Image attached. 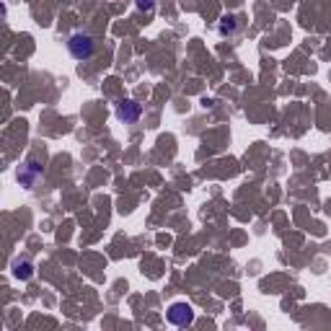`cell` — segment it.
I'll return each mask as SVG.
<instances>
[{"label": "cell", "mask_w": 331, "mask_h": 331, "mask_svg": "<svg viewBox=\"0 0 331 331\" xmlns=\"http://www.w3.org/2000/svg\"><path fill=\"white\" fill-rule=\"evenodd\" d=\"M93 50H96V41H93L91 36L75 34V36L70 39V52H73L75 60H88V57L93 55Z\"/></svg>", "instance_id": "6da1fadb"}, {"label": "cell", "mask_w": 331, "mask_h": 331, "mask_svg": "<svg viewBox=\"0 0 331 331\" xmlns=\"http://www.w3.org/2000/svg\"><path fill=\"white\" fill-rule=\"evenodd\" d=\"M137 114H140V106H137V104H132V101H127V104L119 106V117L127 119V122H135Z\"/></svg>", "instance_id": "3957f363"}, {"label": "cell", "mask_w": 331, "mask_h": 331, "mask_svg": "<svg viewBox=\"0 0 331 331\" xmlns=\"http://www.w3.org/2000/svg\"><path fill=\"white\" fill-rule=\"evenodd\" d=\"M168 318H171L173 323L184 326V323L192 321V308H189V305H173L171 311H168Z\"/></svg>", "instance_id": "7a4b0ae2"}]
</instances>
